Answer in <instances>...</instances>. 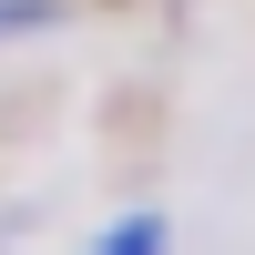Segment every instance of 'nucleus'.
I'll use <instances>...</instances> for the list:
<instances>
[{
    "instance_id": "f257e3e1",
    "label": "nucleus",
    "mask_w": 255,
    "mask_h": 255,
    "mask_svg": "<svg viewBox=\"0 0 255 255\" xmlns=\"http://www.w3.org/2000/svg\"><path fill=\"white\" fill-rule=\"evenodd\" d=\"M153 245H174V225H163V215H123V225H102V255H153Z\"/></svg>"
},
{
    "instance_id": "f03ea898",
    "label": "nucleus",
    "mask_w": 255,
    "mask_h": 255,
    "mask_svg": "<svg viewBox=\"0 0 255 255\" xmlns=\"http://www.w3.org/2000/svg\"><path fill=\"white\" fill-rule=\"evenodd\" d=\"M72 20V0H0V41H20V31H61Z\"/></svg>"
}]
</instances>
